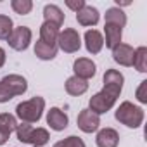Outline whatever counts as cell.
Returning <instances> with one entry per match:
<instances>
[{
  "mask_svg": "<svg viewBox=\"0 0 147 147\" xmlns=\"http://www.w3.org/2000/svg\"><path fill=\"white\" fill-rule=\"evenodd\" d=\"M59 26L52 24V23H45L40 26V40L49 43V45H55L57 43V38H59Z\"/></svg>",
  "mask_w": 147,
  "mask_h": 147,
  "instance_id": "15",
  "label": "cell"
},
{
  "mask_svg": "<svg viewBox=\"0 0 147 147\" xmlns=\"http://www.w3.org/2000/svg\"><path fill=\"white\" fill-rule=\"evenodd\" d=\"M123 82H125V78L119 71L107 69L104 73V88H102V92L107 94L113 99H118L119 94H121V88H123Z\"/></svg>",
  "mask_w": 147,
  "mask_h": 147,
  "instance_id": "5",
  "label": "cell"
},
{
  "mask_svg": "<svg viewBox=\"0 0 147 147\" xmlns=\"http://www.w3.org/2000/svg\"><path fill=\"white\" fill-rule=\"evenodd\" d=\"M14 26H12V19L9 16H2L0 14V40H7L9 35L12 33Z\"/></svg>",
  "mask_w": 147,
  "mask_h": 147,
  "instance_id": "26",
  "label": "cell"
},
{
  "mask_svg": "<svg viewBox=\"0 0 147 147\" xmlns=\"http://www.w3.org/2000/svg\"><path fill=\"white\" fill-rule=\"evenodd\" d=\"M49 131L45 130V128H33V133H31V140H30V144L33 145V147H42V145H45L47 142H49Z\"/></svg>",
  "mask_w": 147,
  "mask_h": 147,
  "instance_id": "23",
  "label": "cell"
},
{
  "mask_svg": "<svg viewBox=\"0 0 147 147\" xmlns=\"http://www.w3.org/2000/svg\"><path fill=\"white\" fill-rule=\"evenodd\" d=\"M76 125H78V128H80L82 131L92 133V131H95V130L99 128L100 118H99L95 113H92L90 109H83V111L78 114V118H76Z\"/></svg>",
  "mask_w": 147,
  "mask_h": 147,
  "instance_id": "8",
  "label": "cell"
},
{
  "mask_svg": "<svg viewBox=\"0 0 147 147\" xmlns=\"http://www.w3.org/2000/svg\"><path fill=\"white\" fill-rule=\"evenodd\" d=\"M106 24H114L123 30V26L126 24V14L119 7H111L106 11Z\"/></svg>",
  "mask_w": 147,
  "mask_h": 147,
  "instance_id": "19",
  "label": "cell"
},
{
  "mask_svg": "<svg viewBox=\"0 0 147 147\" xmlns=\"http://www.w3.org/2000/svg\"><path fill=\"white\" fill-rule=\"evenodd\" d=\"M73 71H75V76H78V78H82V80L87 82V80H90V78L95 76L97 67H95L94 61H90L87 57H80V59L75 61V64H73Z\"/></svg>",
  "mask_w": 147,
  "mask_h": 147,
  "instance_id": "9",
  "label": "cell"
},
{
  "mask_svg": "<svg viewBox=\"0 0 147 147\" xmlns=\"http://www.w3.org/2000/svg\"><path fill=\"white\" fill-rule=\"evenodd\" d=\"M7 140H9V133H5V131L0 130V145H4Z\"/></svg>",
  "mask_w": 147,
  "mask_h": 147,
  "instance_id": "30",
  "label": "cell"
},
{
  "mask_svg": "<svg viewBox=\"0 0 147 147\" xmlns=\"http://www.w3.org/2000/svg\"><path fill=\"white\" fill-rule=\"evenodd\" d=\"M28 90V82L21 75H7L0 80V102H9L16 95H23Z\"/></svg>",
  "mask_w": 147,
  "mask_h": 147,
  "instance_id": "2",
  "label": "cell"
},
{
  "mask_svg": "<svg viewBox=\"0 0 147 147\" xmlns=\"http://www.w3.org/2000/svg\"><path fill=\"white\" fill-rule=\"evenodd\" d=\"M116 119L119 123H123L128 128H138L144 121V111L138 106H133L131 102L125 100L119 104V107L116 109Z\"/></svg>",
  "mask_w": 147,
  "mask_h": 147,
  "instance_id": "3",
  "label": "cell"
},
{
  "mask_svg": "<svg viewBox=\"0 0 147 147\" xmlns=\"http://www.w3.org/2000/svg\"><path fill=\"white\" fill-rule=\"evenodd\" d=\"M47 123H49V126H50L52 130L62 131V130L67 126L69 119H67V114H66L64 111H61L59 107H52V109L47 113Z\"/></svg>",
  "mask_w": 147,
  "mask_h": 147,
  "instance_id": "11",
  "label": "cell"
},
{
  "mask_svg": "<svg viewBox=\"0 0 147 147\" xmlns=\"http://www.w3.org/2000/svg\"><path fill=\"white\" fill-rule=\"evenodd\" d=\"M57 45L61 50H64L66 54H75L80 50L82 47V38H80V33L73 28H66L64 31L59 33V38H57Z\"/></svg>",
  "mask_w": 147,
  "mask_h": 147,
  "instance_id": "4",
  "label": "cell"
},
{
  "mask_svg": "<svg viewBox=\"0 0 147 147\" xmlns=\"http://www.w3.org/2000/svg\"><path fill=\"white\" fill-rule=\"evenodd\" d=\"M4 64H5V50L0 47V67H2Z\"/></svg>",
  "mask_w": 147,
  "mask_h": 147,
  "instance_id": "31",
  "label": "cell"
},
{
  "mask_svg": "<svg viewBox=\"0 0 147 147\" xmlns=\"http://www.w3.org/2000/svg\"><path fill=\"white\" fill-rule=\"evenodd\" d=\"M16 133H18V140H19V142H23V144H30V140H31V133H33V126L28 125V123H21V125H18Z\"/></svg>",
  "mask_w": 147,
  "mask_h": 147,
  "instance_id": "25",
  "label": "cell"
},
{
  "mask_svg": "<svg viewBox=\"0 0 147 147\" xmlns=\"http://www.w3.org/2000/svg\"><path fill=\"white\" fill-rule=\"evenodd\" d=\"M87 90H88V83L85 80L78 78V76H71V78L66 80V92L69 95L78 97V95H83Z\"/></svg>",
  "mask_w": 147,
  "mask_h": 147,
  "instance_id": "16",
  "label": "cell"
},
{
  "mask_svg": "<svg viewBox=\"0 0 147 147\" xmlns=\"http://www.w3.org/2000/svg\"><path fill=\"white\" fill-rule=\"evenodd\" d=\"M145 90H147V82L144 80V82L140 83L138 90H137V99H138L142 104H145V102H147V94H145Z\"/></svg>",
  "mask_w": 147,
  "mask_h": 147,
  "instance_id": "29",
  "label": "cell"
},
{
  "mask_svg": "<svg viewBox=\"0 0 147 147\" xmlns=\"http://www.w3.org/2000/svg\"><path fill=\"white\" fill-rule=\"evenodd\" d=\"M11 7L16 14H21V16H26L31 12L33 9V2L31 0H12L11 2Z\"/></svg>",
  "mask_w": 147,
  "mask_h": 147,
  "instance_id": "24",
  "label": "cell"
},
{
  "mask_svg": "<svg viewBox=\"0 0 147 147\" xmlns=\"http://www.w3.org/2000/svg\"><path fill=\"white\" fill-rule=\"evenodd\" d=\"M9 45L14 49V50H26L30 42H31V30L28 26H18L12 30V33L9 35L7 38Z\"/></svg>",
  "mask_w": 147,
  "mask_h": 147,
  "instance_id": "6",
  "label": "cell"
},
{
  "mask_svg": "<svg viewBox=\"0 0 147 147\" xmlns=\"http://www.w3.org/2000/svg\"><path fill=\"white\" fill-rule=\"evenodd\" d=\"M99 18H100L99 11L92 5H85L82 11L76 12V21L82 26H95L99 23Z\"/></svg>",
  "mask_w": 147,
  "mask_h": 147,
  "instance_id": "12",
  "label": "cell"
},
{
  "mask_svg": "<svg viewBox=\"0 0 147 147\" xmlns=\"http://www.w3.org/2000/svg\"><path fill=\"white\" fill-rule=\"evenodd\" d=\"M104 31H106V42L104 43L107 49H114L116 45L121 43V28H118L114 24H106Z\"/></svg>",
  "mask_w": 147,
  "mask_h": 147,
  "instance_id": "20",
  "label": "cell"
},
{
  "mask_svg": "<svg viewBox=\"0 0 147 147\" xmlns=\"http://www.w3.org/2000/svg\"><path fill=\"white\" fill-rule=\"evenodd\" d=\"M66 5H67L71 11L78 12V11H82L87 4H85V0H66Z\"/></svg>",
  "mask_w": 147,
  "mask_h": 147,
  "instance_id": "28",
  "label": "cell"
},
{
  "mask_svg": "<svg viewBox=\"0 0 147 147\" xmlns=\"http://www.w3.org/2000/svg\"><path fill=\"white\" fill-rule=\"evenodd\" d=\"M85 47L90 54H99L104 47V36L97 30H88L85 33Z\"/></svg>",
  "mask_w": 147,
  "mask_h": 147,
  "instance_id": "14",
  "label": "cell"
},
{
  "mask_svg": "<svg viewBox=\"0 0 147 147\" xmlns=\"http://www.w3.org/2000/svg\"><path fill=\"white\" fill-rule=\"evenodd\" d=\"M114 104H116V99L109 97V95L104 94V92H99V94H95V95L90 97V102H88L90 107H88V109L99 116V114H104V113H107L109 109H113Z\"/></svg>",
  "mask_w": 147,
  "mask_h": 147,
  "instance_id": "7",
  "label": "cell"
},
{
  "mask_svg": "<svg viewBox=\"0 0 147 147\" xmlns=\"http://www.w3.org/2000/svg\"><path fill=\"white\" fill-rule=\"evenodd\" d=\"M95 142H97L99 147H118V144H119V135H118V131L113 130V128H102V130L97 133Z\"/></svg>",
  "mask_w": 147,
  "mask_h": 147,
  "instance_id": "13",
  "label": "cell"
},
{
  "mask_svg": "<svg viewBox=\"0 0 147 147\" xmlns=\"http://www.w3.org/2000/svg\"><path fill=\"white\" fill-rule=\"evenodd\" d=\"M43 18H45V23H52V24H55L59 28L64 23V12L54 4H49V5L43 7Z\"/></svg>",
  "mask_w": 147,
  "mask_h": 147,
  "instance_id": "17",
  "label": "cell"
},
{
  "mask_svg": "<svg viewBox=\"0 0 147 147\" xmlns=\"http://www.w3.org/2000/svg\"><path fill=\"white\" fill-rule=\"evenodd\" d=\"M137 67V71L145 73L147 71V49L145 47H138L135 49V55H133V64Z\"/></svg>",
  "mask_w": 147,
  "mask_h": 147,
  "instance_id": "21",
  "label": "cell"
},
{
  "mask_svg": "<svg viewBox=\"0 0 147 147\" xmlns=\"http://www.w3.org/2000/svg\"><path fill=\"white\" fill-rule=\"evenodd\" d=\"M35 55L42 61H52L57 55V45H49L42 40L35 43Z\"/></svg>",
  "mask_w": 147,
  "mask_h": 147,
  "instance_id": "18",
  "label": "cell"
},
{
  "mask_svg": "<svg viewBox=\"0 0 147 147\" xmlns=\"http://www.w3.org/2000/svg\"><path fill=\"white\" fill-rule=\"evenodd\" d=\"M45 109V100L43 97H33L30 100L19 102L16 107V116L23 121V123H38L42 118V113Z\"/></svg>",
  "mask_w": 147,
  "mask_h": 147,
  "instance_id": "1",
  "label": "cell"
},
{
  "mask_svg": "<svg viewBox=\"0 0 147 147\" xmlns=\"http://www.w3.org/2000/svg\"><path fill=\"white\" fill-rule=\"evenodd\" d=\"M133 55H135V50L128 43H119L113 49V59L125 67H130L133 64Z\"/></svg>",
  "mask_w": 147,
  "mask_h": 147,
  "instance_id": "10",
  "label": "cell"
},
{
  "mask_svg": "<svg viewBox=\"0 0 147 147\" xmlns=\"http://www.w3.org/2000/svg\"><path fill=\"white\" fill-rule=\"evenodd\" d=\"M16 128H18L16 116H12L9 113H2V114H0V130L11 135L12 131H16Z\"/></svg>",
  "mask_w": 147,
  "mask_h": 147,
  "instance_id": "22",
  "label": "cell"
},
{
  "mask_svg": "<svg viewBox=\"0 0 147 147\" xmlns=\"http://www.w3.org/2000/svg\"><path fill=\"white\" fill-rule=\"evenodd\" d=\"M54 147H85V142H83L80 137H76V135H71V137H67V138L57 142Z\"/></svg>",
  "mask_w": 147,
  "mask_h": 147,
  "instance_id": "27",
  "label": "cell"
}]
</instances>
